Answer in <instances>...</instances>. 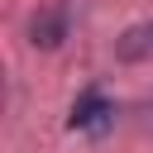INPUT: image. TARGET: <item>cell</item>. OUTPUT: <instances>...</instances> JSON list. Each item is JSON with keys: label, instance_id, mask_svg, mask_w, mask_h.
Masks as SVG:
<instances>
[{"label": "cell", "instance_id": "2", "mask_svg": "<svg viewBox=\"0 0 153 153\" xmlns=\"http://www.w3.org/2000/svg\"><path fill=\"white\" fill-rule=\"evenodd\" d=\"M115 57L120 62H153V19H143V24H129L120 38H115Z\"/></svg>", "mask_w": 153, "mask_h": 153}, {"label": "cell", "instance_id": "3", "mask_svg": "<svg viewBox=\"0 0 153 153\" xmlns=\"http://www.w3.org/2000/svg\"><path fill=\"white\" fill-rule=\"evenodd\" d=\"M67 29H72V14H67V5H53V10H43L38 19H33V48H57L62 38H67Z\"/></svg>", "mask_w": 153, "mask_h": 153}, {"label": "cell", "instance_id": "1", "mask_svg": "<svg viewBox=\"0 0 153 153\" xmlns=\"http://www.w3.org/2000/svg\"><path fill=\"white\" fill-rule=\"evenodd\" d=\"M110 120H115V100H110L100 86H91V91H81V96H76V105H72V115H67V129L105 134V129H110Z\"/></svg>", "mask_w": 153, "mask_h": 153}]
</instances>
